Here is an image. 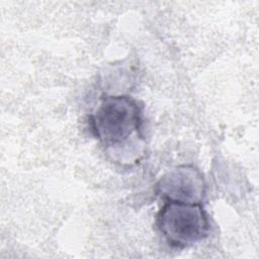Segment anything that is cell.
<instances>
[{"mask_svg": "<svg viewBox=\"0 0 259 259\" xmlns=\"http://www.w3.org/2000/svg\"><path fill=\"white\" fill-rule=\"evenodd\" d=\"M142 109L127 95H106L90 116L93 134L107 149L125 146L131 139L141 137Z\"/></svg>", "mask_w": 259, "mask_h": 259, "instance_id": "1", "label": "cell"}, {"mask_svg": "<svg viewBox=\"0 0 259 259\" xmlns=\"http://www.w3.org/2000/svg\"><path fill=\"white\" fill-rule=\"evenodd\" d=\"M157 227L169 245L182 249L205 239L210 225L201 202L166 200L157 214Z\"/></svg>", "mask_w": 259, "mask_h": 259, "instance_id": "2", "label": "cell"}, {"mask_svg": "<svg viewBox=\"0 0 259 259\" xmlns=\"http://www.w3.org/2000/svg\"><path fill=\"white\" fill-rule=\"evenodd\" d=\"M157 193L165 200L201 202L205 195V181L197 168L183 165L161 177L157 183Z\"/></svg>", "mask_w": 259, "mask_h": 259, "instance_id": "3", "label": "cell"}]
</instances>
